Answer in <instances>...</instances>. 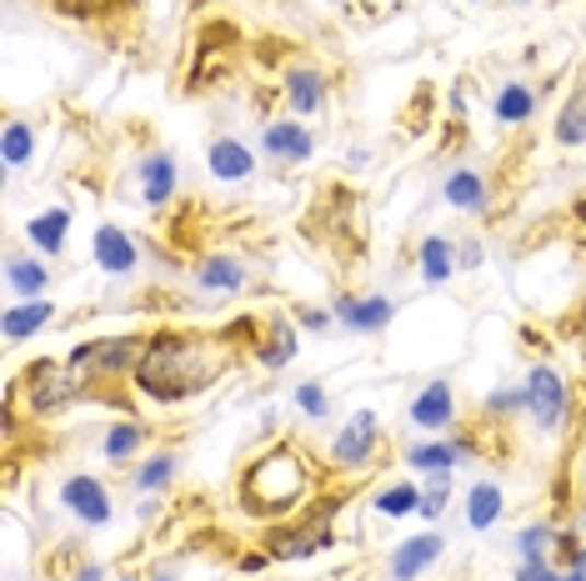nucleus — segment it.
Wrapping results in <instances>:
<instances>
[{
    "label": "nucleus",
    "instance_id": "f257e3e1",
    "mask_svg": "<svg viewBox=\"0 0 586 581\" xmlns=\"http://www.w3.org/2000/svg\"><path fill=\"white\" fill-rule=\"evenodd\" d=\"M261 336L256 316L226 321L216 332H156L146 336L141 361L130 371V386L141 402L156 406H176L191 402V396L211 392L216 381L241 361V351H251Z\"/></svg>",
    "mask_w": 586,
    "mask_h": 581
},
{
    "label": "nucleus",
    "instance_id": "f03ea898",
    "mask_svg": "<svg viewBox=\"0 0 586 581\" xmlns=\"http://www.w3.org/2000/svg\"><path fill=\"white\" fill-rule=\"evenodd\" d=\"M235 497H241L246 516L281 522L286 511H296L311 497V462H306L301 446H291V441L261 451L256 462L241 472V481H235Z\"/></svg>",
    "mask_w": 586,
    "mask_h": 581
},
{
    "label": "nucleus",
    "instance_id": "7ed1b4c3",
    "mask_svg": "<svg viewBox=\"0 0 586 581\" xmlns=\"http://www.w3.org/2000/svg\"><path fill=\"white\" fill-rule=\"evenodd\" d=\"M346 497H352V491H331V497L311 501L296 522L271 526L261 551H266L271 561H306V557H317V551H326V546H336V516H341V507H346Z\"/></svg>",
    "mask_w": 586,
    "mask_h": 581
},
{
    "label": "nucleus",
    "instance_id": "20e7f679",
    "mask_svg": "<svg viewBox=\"0 0 586 581\" xmlns=\"http://www.w3.org/2000/svg\"><path fill=\"white\" fill-rule=\"evenodd\" d=\"M21 386L31 396V416H56L60 406L85 402V381L76 376L71 361H31Z\"/></svg>",
    "mask_w": 586,
    "mask_h": 581
},
{
    "label": "nucleus",
    "instance_id": "39448f33",
    "mask_svg": "<svg viewBox=\"0 0 586 581\" xmlns=\"http://www.w3.org/2000/svg\"><path fill=\"white\" fill-rule=\"evenodd\" d=\"M371 456H376V411L361 406V411L336 431V441H331V466H336V472H361V466H371Z\"/></svg>",
    "mask_w": 586,
    "mask_h": 581
},
{
    "label": "nucleus",
    "instance_id": "423d86ee",
    "mask_svg": "<svg viewBox=\"0 0 586 581\" xmlns=\"http://www.w3.org/2000/svg\"><path fill=\"white\" fill-rule=\"evenodd\" d=\"M527 411L541 431H556L566 421V381L551 367H531L527 371Z\"/></svg>",
    "mask_w": 586,
    "mask_h": 581
},
{
    "label": "nucleus",
    "instance_id": "0eeeda50",
    "mask_svg": "<svg viewBox=\"0 0 586 581\" xmlns=\"http://www.w3.org/2000/svg\"><path fill=\"white\" fill-rule=\"evenodd\" d=\"M60 501H66V511L85 526H111V516H116L106 481H95V476H71V481L60 487Z\"/></svg>",
    "mask_w": 586,
    "mask_h": 581
},
{
    "label": "nucleus",
    "instance_id": "6e6552de",
    "mask_svg": "<svg viewBox=\"0 0 586 581\" xmlns=\"http://www.w3.org/2000/svg\"><path fill=\"white\" fill-rule=\"evenodd\" d=\"M206 171H211L216 181H226V186H241V181H251V171H256V155H251L246 141H235V136H216V141L206 146Z\"/></svg>",
    "mask_w": 586,
    "mask_h": 581
},
{
    "label": "nucleus",
    "instance_id": "1a4fd4ad",
    "mask_svg": "<svg viewBox=\"0 0 586 581\" xmlns=\"http://www.w3.org/2000/svg\"><path fill=\"white\" fill-rule=\"evenodd\" d=\"M261 146H266L271 161H286V166H301L317 155V136L296 126V120H271L266 131H261Z\"/></svg>",
    "mask_w": 586,
    "mask_h": 581
},
{
    "label": "nucleus",
    "instance_id": "9d476101",
    "mask_svg": "<svg viewBox=\"0 0 586 581\" xmlns=\"http://www.w3.org/2000/svg\"><path fill=\"white\" fill-rule=\"evenodd\" d=\"M91 251H95V266L106 276H130L141 266V251H136V241H130L120 225H95Z\"/></svg>",
    "mask_w": 586,
    "mask_h": 581
},
{
    "label": "nucleus",
    "instance_id": "9b49d317",
    "mask_svg": "<svg viewBox=\"0 0 586 581\" xmlns=\"http://www.w3.org/2000/svg\"><path fill=\"white\" fill-rule=\"evenodd\" d=\"M391 316H397V306H391L387 297H336V321L346 332L376 336L391 326Z\"/></svg>",
    "mask_w": 586,
    "mask_h": 581
},
{
    "label": "nucleus",
    "instance_id": "f8f14e48",
    "mask_svg": "<svg viewBox=\"0 0 586 581\" xmlns=\"http://www.w3.org/2000/svg\"><path fill=\"white\" fill-rule=\"evenodd\" d=\"M411 421L422 431H446L457 421V392H451V381H426L416 402H411Z\"/></svg>",
    "mask_w": 586,
    "mask_h": 581
},
{
    "label": "nucleus",
    "instance_id": "ddd939ff",
    "mask_svg": "<svg viewBox=\"0 0 586 581\" xmlns=\"http://www.w3.org/2000/svg\"><path fill=\"white\" fill-rule=\"evenodd\" d=\"M446 551L441 532H422V536H406V542L391 551V581H416L426 567H436V557Z\"/></svg>",
    "mask_w": 586,
    "mask_h": 581
},
{
    "label": "nucleus",
    "instance_id": "4468645a",
    "mask_svg": "<svg viewBox=\"0 0 586 581\" xmlns=\"http://www.w3.org/2000/svg\"><path fill=\"white\" fill-rule=\"evenodd\" d=\"M281 95L296 116H317V111H326V75L317 66H291L281 75Z\"/></svg>",
    "mask_w": 586,
    "mask_h": 581
},
{
    "label": "nucleus",
    "instance_id": "2eb2a0df",
    "mask_svg": "<svg viewBox=\"0 0 586 581\" xmlns=\"http://www.w3.org/2000/svg\"><path fill=\"white\" fill-rule=\"evenodd\" d=\"M251 357H256L266 371L291 367V357H296V326L286 316L261 321V336H256V346H251Z\"/></svg>",
    "mask_w": 586,
    "mask_h": 581
},
{
    "label": "nucleus",
    "instance_id": "dca6fc26",
    "mask_svg": "<svg viewBox=\"0 0 586 581\" xmlns=\"http://www.w3.org/2000/svg\"><path fill=\"white\" fill-rule=\"evenodd\" d=\"M171 196H176V155H171V151H151L141 161V201L151 206V211H161Z\"/></svg>",
    "mask_w": 586,
    "mask_h": 581
},
{
    "label": "nucleus",
    "instance_id": "f3484780",
    "mask_svg": "<svg viewBox=\"0 0 586 581\" xmlns=\"http://www.w3.org/2000/svg\"><path fill=\"white\" fill-rule=\"evenodd\" d=\"M76 216L66 211V206H50V211L31 216V225H25V236H31V246L41 251V256H60L66 251V231H71Z\"/></svg>",
    "mask_w": 586,
    "mask_h": 581
},
{
    "label": "nucleus",
    "instance_id": "a211bd4d",
    "mask_svg": "<svg viewBox=\"0 0 586 581\" xmlns=\"http://www.w3.org/2000/svg\"><path fill=\"white\" fill-rule=\"evenodd\" d=\"M196 286H200V291L226 297V291H241V286H246V271H241V262H235V256L211 251L206 262H196Z\"/></svg>",
    "mask_w": 586,
    "mask_h": 581
},
{
    "label": "nucleus",
    "instance_id": "6ab92c4d",
    "mask_svg": "<svg viewBox=\"0 0 586 581\" xmlns=\"http://www.w3.org/2000/svg\"><path fill=\"white\" fill-rule=\"evenodd\" d=\"M467 456H471V441H422V446L406 451V466L411 472H451Z\"/></svg>",
    "mask_w": 586,
    "mask_h": 581
},
{
    "label": "nucleus",
    "instance_id": "aec40b11",
    "mask_svg": "<svg viewBox=\"0 0 586 581\" xmlns=\"http://www.w3.org/2000/svg\"><path fill=\"white\" fill-rule=\"evenodd\" d=\"M502 507H506L502 487H496V481H476V487L467 491V526L471 532H492V526L502 522Z\"/></svg>",
    "mask_w": 586,
    "mask_h": 581
},
{
    "label": "nucleus",
    "instance_id": "412c9836",
    "mask_svg": "<svg viewBox=\"0 0 586 581\" xmlns=\"http://www.w3.org/2000/svg\"><path fill=\"white\" fill-rule=\"evenodd\" d=\"M441 196H446V206H457V211H471V216H476L481 206H486V181H481V171L461 166V171H451V176H446Z\"/></svg>",
    "mask_w": 586,
    "mask_h": 581
},
{
    "label": "nucleus",
    "instance_id": "4be33fe9",
    "mask_svg": "<svg viewBox=\"0 0 586 581\" xmlns=\"http://www.w3.org/2000/svg\"><path fill=\"white\" fill-rule=\"evenodd\" d=\"M5 286L25 301H41V291L50 286L46 262H36V256H11V262H5Z\"/></svg>",
    "mask_w": 586,
    "mask_h": 581
},
{
    "label": "nucleus",
    "instance_id": "5701e85b",
    "mask_svg": "<svg viewBox=\"0 0 586 581\" xmlns=\"http://www.w3.org/2000/svg\"><path fill=\"white\" fill-rule=\"evenodd\" d=\"M496 120L502 126H527L531 111H537V91H531L527 81H506L502 91H496Z\"/></svg>",
    "mask_w": 586,
    "mask_h": 581
},
{
    "label": "nucleus",
    "instance_id": "b1692460",
    "mask_svg": "<svg viewBox=\"0 0 586 581\" xmlns=\"http://www.w3.org/2000/svg\"><path fill=\"white\" fill-rule=\"evenodd\" d=\"M146 437H151V431H146L141 421H116V427H106V437H101V456L116 462V466H126L130 456L146 446Z\"/></svg>",
    "mask_w": 586,
    "mask_h": 581
},
{
    "label": "nucleus",
    "instance_id": "393cba45",
    "mask_svg": "<svg viewBox=\"0 0 586 581\" xmlns=\"http://www.w3.org/2000/svg\"><path fill=\"white\" fill-rule=\"evenodd\" d=\"M50 316H56V306H50L46 297L11 306L5 311V341H25V336H36L41 326H50Z\"/></svg>",
    "mask_w": 586,
    "mask_h": 581
},
{
    "label": "nucleus",
    "instance_id": "a878e982",
    "mask_svg": "<svg viewBox=\"0 0 586 581\" xmlns=\"http://www.w3.org/2000/svg\"><path fill=\"white\" fill-rule=\"evenodd\" d=\"M551 136H556V146H586V85L582 91H572V101L556 111Z\"/></svg>",
    "mask_w": 586,
    "mask_h": 581
},
{
    "label": "nucleus",
    "instance_id": "bb28decb",
    "mask_svg": "<svg viewBox=\"0 0 586 581\" xmlns=\"http://www.w3.org/2000/svg\"><path fill=\"white\" fill-rule=\"evenodd\" d=\"M451 271H457L451 241H446V236H426V241H422V281H426V286H441Z\"/></svg>",
    "mask_w": 586,
    "mask_h": 581
},
{
    "label": "nucleus",
    "instance_id": "cd10ccee",
    "mask_svg": "<svg viewBox=\"0 0 586 581\" xmlns=\"http://www.w3.org/2000/svg\"><path fill=\"white\" fill-rule=\"evenodd\" d=\"M376 511H381V516H411V511H422V487H416V481H391V487L376 491Z\"/></svg>",
    "mask_w": 586,
    "mask_h": 581
},
{
    "label": "nucleus",
    "instance_id": "c85d7f7f",
    "mask_svg": "<svg viewBox=\"0 0 586 581\" xmlns=\"http://www.w3.org/2000/svg\"><path fill=\"white\" fill-rule=\"evenodd\" d=\"M176 481V456L171 451H151L141 466H136V491H165Z\"/></svg>",
    "mask_w": 586,
    "mask_h": 581
},
{
    "label": "nucleus",
    "instance_id": "c756f323",
    "mask_svg": "<svg viewBox=\"0 0 586 581\" xmlns=\"http://www.w3.org/2000/svg\"><path fill=\"white\" fill-rule=\"evenodd\" d=\"M141 0H50L56 15H71V21H95V15H116V11H136Z\"/></svg>",
    "mask_w": 586,
    "mask_h": 581
},
{
    "label": "nucleus",
    "instance_id": "7c9ffc66",
    "mask_svg": "<svg viewBox=\"0 0 586 581\" xmlns=\"http://www.w3.org/2000/svg\"><path fill=\"white\" fill-rule=\"evenodd\" d=\"M551 551H556V532H551L547 522L516 532V557L521 561H551Z\"/></svg>",
    "mask_w": 586,
    "mask_h": 581
},
{
    "label": "nucleus",
    "instance_id": "2f4dec72",
    "mask_svg": "<svg viewBox=\"0 0 586 581\" xmlns=\"http://www.w3.org/2000/svg\"><path fill=\"white\" fill-rule=\"evenodd\" d=\"M31 155H36V126H25V120H11V126H5V166L21 171Z\"/></svg>",
    "mask_w": 586,
    "mask_h": 581
},
{
    "label": "nucleus",
    "instance_id": "473e14b6",
    "mask_svg": "<svg viewBox=\"0 0 586 581\" xmlns=\"http://www.w3.org/2000/svg\"><path fill=\"white\" fill-rule=\"evenodd\" d=\"M446 501H451V472H432V481L422 487V516H426V522H436V516H441Z\"/></svg>",
    "mask_w": 586,
    "mask_h": 581
},
{
    "label": "nucleus",
    "instance_id": "72a5a7b5",
    "mask_svg": "<svg viewBox=\"0 0 586 581\" xmlns=\"http://www.w3.org/2000/svg\"><path fill=\"white\" fill-rule=\"evenodd\" d=\"M326 406H331L326 386H317V381H301V386H296V411H301V416L321 421V416H326Z\"/></svg>",
    "mask_w": 586,
    "mask_h": 581
},
{
    "label": "nucleus",
    "instance_id": "f704fd0d",
    "mask_svg": "<svg viewBox=\"0 0 586 581\" xmlns=\"http://www.w3.org/2000/svg\"><path fill=\"white\" fill-rule=\"evenodd\" d=\"M556 577H562L556 561H521V571H516V581H556Z\"/></svg>",
    "mask_w": 586,
    "mask_h": 581
},
{
    "label": "nucleus",
    "instance_id": "c9c22d12",
    "mask_svg": "<svg viewBox=\"0 0 586 581\" xmlns=\"http://www.w3.org/2000/svg\"><path fill=\"white\" fill-rule=\"evenodd\" d=\"M296 321H301L306 332H326L331 321H336V311H321V306H301V311H296Z\"/></svg>",
    "mask_w": 586,
    "mask_h": 581
},
{
    "label": "nucleus",
    "instance_id": "e433bc0d",
    "mask_svg": "<svg viewBox=\"0 0 586 581\" xmlns=\"http://www.w3.org/2000/svg\"><path fill=\"white\" fill-rule=\"evenodd\" d=\"M266 551H251V557H241V571H246V577H256V571H266Z\"/></svg>",
    "mask_w": 586,
    "mask_h": 581
},
{
    "label": "nucleus",
    "instance_id": "4c0bfd02",
    "mask_svg": "<svg viewBox=\"0 0 586 581\" xmlns=\"http://www.w3.org/2000/svg\"><path fill=\"white\" fill-rule=\"evenodd\" d=\"M76 581H106V567H81V577Z\"/></svg>",
    "mask_w": 586,
    "mask_h": 581
},
{
    "label": "nucleus",
    "instance_id": "58836bf2",
    "mask_svg": "<svg viewBox=\"0 0 586 581\" xmlns=\"http://www.w3.org/2000/svg\"><path fill=\"white\" fill-rule=\"evenodd\" d=\"M572 571H576V577H582V581H586V546H582V551H576V561H572Z\"/></svg>",
    "mask_w": 586,
    "mask_h": 581
},
{
    "label": "nucleus",
    "instance_id": "ea45409f",
    "mask_svg": "<svg viewBox=\"0 0 586 581\" xmlns=\"http://www.w3.org/2000/svg\"><path fill=\"white\" fill-rule=\"evenodd\" d=\"M151 581H176V577H151Z\"/></svg>",
    "mask_w": 586,
    "mask_h": 581
}]
</instances>
